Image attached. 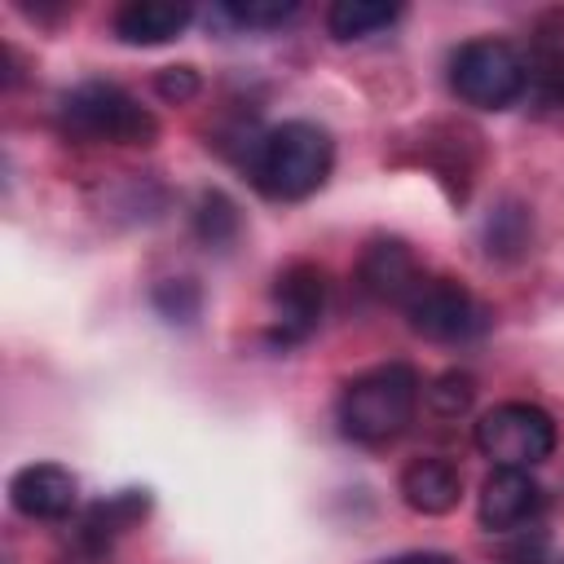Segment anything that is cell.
Returning <instances> with one entry per match:
<instances>
[{"label": "cell", "mask_w": 564, "mask_h": 564, "mask_svg": "<svg viewBox=\"0 0 564 564\" xmlns=\"http://www.w3.org/2000/svg\"><path fill=\"white\" fill-rule=\"evenodd\" d=\"M335 167V141L313 119H282L251 145V181L260 194L295 203L326 185Z\"/></svg>", "instance_id": "cell-1"}, {"label": "cell", "mask_w": 564, "mask_h": 564, "mask_svg": "<svg viewBox=\"0 0 564 564\" xmlns=\"http://www.w3.org/2000/svg\"><path fill=\"white\" fill-rule=\"evenodd\" d=\"M419 370L405 361H388L375 366L357 379L344 383L339 401H335V423L348 441L357 445H388L392 436H401L419 410Z\"/></svg>", "instance_id": "cell-2"}, {"label": "cell", "mask_w": 564, "mask_h": 564, "mask_svg": "<svg viewBox=\"0 0 564 564\" xmlns=\"http://www.w3.org/2000/svg\"><path fill=\"white\" fill-rule=\"evenodd\" d=\"M57 128L70 141H106V145H150L159 137V119L119 84L84 79L57 101Z\"/></svg>", "instance_id": "cell-3"}, {"label": "cell", "mask_w": 564, "mask_h": 564, "mask_svg": "<svg viewBox=\"0 0 564 564\" xmlns=\"http://www.w3.org/2000/svg\"><path fill=\"white\" fill-rule=\"evenodd\" d=\"M449 88L476 110H507L529 88V66L516 44L480 35V40H467L454 48Z\"/></svg>", "instance_id": "cell-4"}, {"label": "cell", "mask_w": 564, "mask_h": 564, "mask_svg": "<svg viewBox=\"0 0 564 564\" xmlns=\"http://www.w3.org/2000/svg\"><path fill=\"white\" fill-rule=\"evenodd\" d=\"M555 419L533 401H502L476 419V449L494 467H538L555 454Z\"/></svg>", "instance_id": "cell-5"}, {"label": "cell", "mask_w": 564, "mask_h": 564, "mask_svg": "<svg viewBox=\"0 0 564 564\" xmlns=\"http://www.w3.org/2000/svg\"><path fill=\"white\" fill-rule=\"evenodd\" d=\"M401 308H405L410 330L436 344H463V339L485 335L489 326V308L454 278H423Z\"/></svg>", "instance_id": "cell-6"}, {"label": "cell", "mask_w": 564, "mask_h": 564, "mask_svg": "<svg viewBox=\"0 0 564 564\" xmlns=\"http://www.w3.org/2000/svg\"><path fill=\"white\" fill-rule=\"evenodd\" d=\"M326 313V273L308 260H295L278 273L273 282V330L269 344L278 348H295L304 344Z\"/></svg>", "instance_id": "cell-7"}, {"label": "cell", "mask_w": 564, "mask_h": 564, "mask_svg": "<svg viewBox=\"0 0 564 564\" xmlns=\"http://www.w3.org/2000/svg\"><path fill=\"white\" fill-rule=\"evenodd\" d=\"M542 507H546V494L524 467H494L476 498V516L489 533H516L533 524Z\"/></svg>", "instance_id": "cell-8"}, {"label": "cell", "mask_w": 564, "mask_h": 564, "mask_svg": "<svg viewBox=\"0 0 564 564\" xmlns=\"http://www.w3.org/2000/svg\"><path fill=\"white\" fill-rule=\"evenodd\" d=\"M79 502V480L62 463H26L9 476V507L26 520H66Z\"/></svg>", "instance_id": "cell-9"}, {"label": "cell", "mask_w": 564, "mask_h": 564, "mask_svg": "<svg viewBox=\"0 0 564 564\" xmlns=\"http://www.w3.org/2000/svg\"><path fill=\"white\" fill-rule=\"evenodd\" d=\"M357 282L366 295L383 300V304H405L410 291L423 282L410 247L401 238H375L366 251H361V264H357Z\"/></svg>", "instance_id": "cell-10"}, {"label": "cell", "mask_w": 564, "mask_h": 564, "mask_svg": "<svg viewBox=\"0 0 564 564\" xmlns=\"http://www.w3.org/2000/svg\"><path fill=\"white\" fill-rule=\"evenodd\" d=\"M401 498L419 516H445L463 498V471L449 458H410L401 471Z\"/></svg>", "instance_id": "cell-11"}, {"label": "cell", "mask_w": 564, "mask_h": 564, "mask_svg": "<svg viewBox=\"0 0 564 564\" xmlns=\"http://www.w3.org/2000/svg\"><path fill=\"white\" fill-rule=\"evenodd\" d=\"M189 18H194V4H185V0H128L115 13V35L123 44L150 48V44L176 40L189 26Z\"/></svg>", "instance_id": "cell-12"}, {"label": "cell", "mask_w": 564, "mask_h": 564, "mask_svg": "<svg viewBox=\"0 0 564 564\" xmlns=\"http://www.w3.org/2000/svg\"><path fill=\"white\" fill-rule=\"evenodd\" d=\"M145 511H150V489H119V494L93 502V507L84 511V520H79V533H75L79 551L106 555L110 542H115L119 533H128Z\"/></svg>", "instance_id": "cell-13"}, {"label": "cell", "mask_w": 564, "mask_h": 564, "mask_svg": "<svg viewBox=\"0 0 564 564\" xmlns=\"http://www.w3.org/2000/svg\"><path fill=\"white\" fill-rule=\"evenodd\" d=\"M397 18H401V4H383V0H335L326 9V31L339 44H352V40H370V35L388 31Z\"/></svg>", "instance_id": "cell-14"}, {"label": "cell", "mask_w": 564, "mask_h": 564, "mask_svg": "<svg viewBox=\"0 0 564 564\" xmlns=\"http://www.w3.org/2000/svg\"><path fill=\"white\" fill-rule=\"evenodd\" d=\"M238 207H234V198L229 194H220V189H203L198 194V203H194V234H198V242H207V247H229L234 238H238Z\"/></svg>", "instance_id": "cell-15"}, {"label": "cell", "mask_w": 564, "mask_h": 564, "mask_svg": "<svg viewBox=\"0 0 564 564\" xmlns=\"http://www.w3.org/2000/svg\"><path fill=\"white\" fill-rule=\"evenodd\" d=\"M150 304H154V313H159L163 322H181V326H189V322L203 313V291H198L194 278H163V282L154 286Z\"/></svg>", "instance_id": "cell-16"}, {"label": "cell", "mask_w": 564, "mask_h": 564, "mask_svg": "<svg viewBox=\"0 0 564 564\" xmlns=\"http://www.w3.org/2000/svg\"><path fill=\"white\" fill-rule=\"evenodd\" d=\"M476 401V379L467 370H445L432 379L427 388V405L441 414V419H458L467 405Z\"/></svg>", "instance_id": "cell-17"}, {"label": "cell", "mask_w": 564, "mask_h": 564, "mask_svg": "<svg viewBox=\"0 0 564 564\" xmlns=\"http://www.w3.org/2000/svg\"><path fill=\"white\" fill-rule=\"evenodd\" d=\"M300 13V0H229L225 4V18L238 22V26H256V31H269V26H282L286 18Z\"/></svg>", "instance_id": "cell-18"}, {"label": "cell", "mask_w": 564, "mask_h": 564, "mask_svg": "<svg viewBox=\"0 0 564 564\" xmlns=\"http://www.w3.org/2000/svg\"><path fill=\"white\" fill-rule=\"evenodd\" d=\"M154 88H159V97L163 101H189V97H198V70L194 66H163L159 75H154Z\"/></svg>", "instance_id": "cell-19"}, {"label": "cell", "mask_w": 564, "mask_h": 564, "mask_svg": "<svg viewBox=\"0 0 564 564\" xmlns=\"http://www.w3.org/2000/svg\"><path fill=\"white\" fill-rule=\"evenodd\" d=\"M542 546H546L542 538H538L533 546L524 542V546H516V551H507V555H502V564H542Z\"/></svg>", "instance_id": "cell-20"}, {"label": "cell", "mask_w": 564, "mask_h": 564, "mask_svg": "<svg viewBox=\"0 0 564 564\" xmlns=\"http://www.w3.org/2000/svg\"><path fill=\"white\" fill-rule=\"evenodd\" d=\"M383 564H454V560L441 555V551H405V555H392Z\"/></svg>", "instance_id": "cell-21"}, {"label": "cell", "mask_w": 564, "mask_h": 564, "mask_svg": "<svg viewBox=\"0 0 564 564\" xmlns=\"http://www.w3.org/2000/svg\"><path fill=\"white\" fill-rule=\"evenodd\" d=\"M555 564H564V560H555Z\"/></svg>", "instance_id": "cell-22"}]
</instances>
